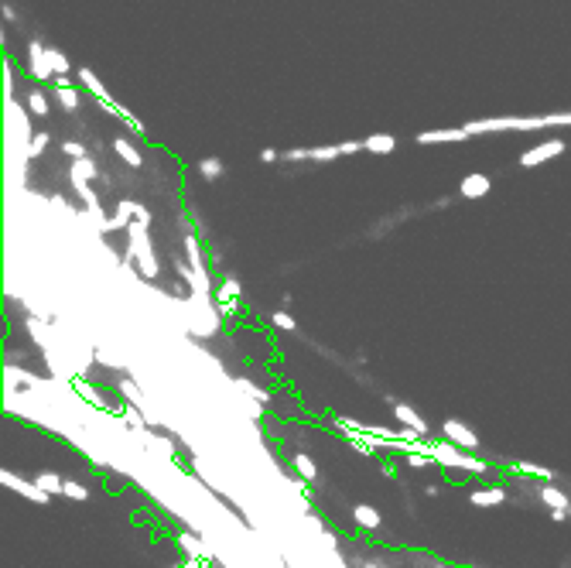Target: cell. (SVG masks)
Wrapping results in <instances>:
<instances>
[{"label":"cell","instance_id":"obj_1","mask_svg":"<svg viewBox=\"0 0 571 568\" xmlns=\"http://www.w3.org/2000/svg\"><path fill=\"white\" fill-rule=\"evenodd\" d=\"M127 264H137L140 278H147V281H154L161 274V264H158V253L151 246L147 226H140V223H130V230H127Z\"/></svg>","mask_w":571,"mask_h":568},{"label":"cell","instance_id":"obj_2","mask_svg":"<svg viewBox=\"0 0 571 568\" xmlns=\"http://www.w3.org/2000/svg\"><path fill=\"white\" fill-rule=\"evenodd\" d=\"M410 452H428V455H435V462L438 466H449V469H469V473H486V462L483 459H476V455H465L458 445H451V442H431V445H417L410 448Z\"/></svg>","mask_w":571,"mask_h":568},{"label":"cell","instance_id":"obj_3","mask_svg":"<svg viewBox=\"0 0 571 568\" xmlns=\"http://www.w3.org/2000/svg\"><path fill=\"white\" fill-rule=\"evenodd\" d=\"M79 82L86 86V89H89V93H93V96H96V103H99V106H103V110H106L110 117H117V120H120L123 127L134 120V113H130L127 106H120V103H117V100H113V96L106 93V86L99 82V76H96V72H89V69H79Z\"/></svg>","mask_w":571,"mask_h":568},{"label":"cell","instance_id":"obj_4","mask_svg":"<svg viewBox=\"0 0 571 568\" xmlns=\"http://www.w3.org/2000/svg\"><path fill=\"white\" fill-rule=\"evenodd\" d=\"M28 69H31L35 79L55 82V69H51V58H48V45H41V41H31V45H28Z\"/></svg>","mask_w":571,"mask_h":568},{"label":"cell","instance_id":"obj_5","mask_svg":"<svg viewBox=\"0 0 571 568\" xmlns=\"http://www.w3.org/2000/svg\"><path fill=\"white\" fill-rule=\"evenodd\" d=\"M558 155H565V141H561V137L544 141V144H537L531 151H524V155H520V164H524V168H533V164H544V161H551V158H558Z\"/></svg>","mask_w":571,"mask_h":568},{"label":"cell","instance_id":"obj_6","mask_svg":"<svg viewBox=\"0 0 571 568\" xmlns=\"http://www.w3.org/2000/svg\"><path fill=\"white\" fill-rule=\"evenodd\" d=\"M387 401H390V411H394V418H397L404 428H414L421 439H428V432H431V428H428V421H424V418H421L414 407L404 404V401H397V397H387Z\"/></svg>","mask_w":571,"mask_h":568},{"label":"cell","instance_id":"obj_7","mask_svg":"<svg viewBox=\"0 0 571 568\" xmlns=\"http://www.w3.org/2000/svg\"><path fill=\"white\" fill-rule=\"evenodd\" d=\"M0 483H3L7 489H14V493H21V496H28V500H35V503H48V500H51V496H48L38 483H28V480L14 476L10 469H3V473H0Z\"/></svg>","mask_w":571,"mask_h":568},{"label":"cell","instance_id":"obj_8","mask_svg":"<svg viewBox=\"0 0 571 568\" xmlns=\"http://www.w3.org/2000/svg\"><path fill=\"white\" fill-rule=\"evenodd\" d=\"M492 182L490 175H483V171H472V175H465L462 182H458V196L462 199H483V196H490Z\"/></svg>","mask_w":571,"mask_h":568},{"label":"cell","instance_id":"obj_9","mask_svg":"<svg viewBox=\"0 0 571 568\" xmlns=\"http://www.w3.org/2000/svg\"><path fill=\"white\" fill-rule=\"evenodd\" d=\"M442 432H445V439H449L451 445H458V448H476L479 445V439L469 432V425L465 421H458V418H449L445 425H442Z\"/></svg>","mask_w":571,"mask_h":568},{"label":"cell","instance_id":"obj_10","mask_svg":"<svg viewBox=\"0 0 571 568\" xmlns=\"http://www.w3.org/2000/svg\"><path fill=\"white\" fill-rule=\"evenodd\" d=\"M178 544L192 555V562H202L205 568H212V562H216V555H212V548L205 544V541H199L195 534H188V530H182L178 534Z\"/></svg>","mask_w":571,"mask_h":568},{"label":"cell","instance_id":"obj_11","mask_svg":"<svg viewBox=\"0 0 571 568\" xmlns=\"http://www.w3.org/2000/svg\"><path fill=\"white\" fill-rule=\"evenodd\" d=\"M414 141H417V144H445V141L458 144V141H469V130H465V127H451V130H424V134H417Z\"/></svg>","mask_w":571,"mask_h":568},{"label":"cell","instance_id":"obj_12","mask_svg":"<svg viewBox=\"0 0 571 568\" xmlns=\"http://www.w3.org/2000/svg\"><path fill=\"white\" fill-rule=\"evenodd\" d=\"M93 178H96V161H93V158H79V161H72V168H69V182L76 185V192L89 189Z\"/></svg>","mask_w":571,"mask_h":568},{"label":"cell","instance_id":"obj_13","mask_svg":"<svg viewBox=\"0 0 571 568\" xmlns=\"http://www.w3.org/2000/svg\"><path fill=\"white\" fill-rule=\"evenodd\" d=\"M506 500V489L503 487H479L469 493V503L472 507H499Z\"/></svg>","mask_w":571,"mask_h":568},{"label":"cell","instance_id":"obj_14","mask_svg":"<svg viewBox=\"0 0 571 568\" xmlns=\"http://www.w3.org/2000/svg\"><path fill=\"white\" fill-rule=\"evenodd\" d=\"M363 151H369V155H394L397 151V137L394 134H369L363 141Z\"/></svg>","mask_w":571,"mask_h":568},{"label":"cell","instance_id":"obj_15","mask_svg":"<svg viewBox=\"0 0 571 568\" xmlns=\"http://www.w3.org/2000/svg\"><path fill=\"white\" fill-rule=\"evenodd\" d=\"M55 100H58V103H62V110H69V113H72V110H79V103H82L79 89H76L72 82H55Z\"/></svg>","mask_w":571,"mask_h":568},{"label":"cell","instance_id":"obj_16","mask_svg":"<svg viewBox=\"0 0 571 568\" xmlns=\"http://www.w3.org/2000/svg\"><path fill=\"white\" fill-rule=\"evenodd\" d=\"M236 298H240V281L236 278H226L219 284V305L223 312H236Z\"/></svg>","mask_w":571,"mask_h":568},{"label":"cell","instance_id":"obj_17","mask_svg":"<svg viewBox=\"0 0 571 568\" xmlns=\"http://www.w3.org/2000/svg\"><path fill=\"white\" fill-rule=\"evenodd\" d=\"M540 500H544L551 510H565V514L571 510V500L558 487H551V483H544V487H540Z\"/></svg>","mask_w":571,"mask_h":568},{"label":"cell","instance_id":"obj_18","mask_svg":"<svg viewBox=\"0 0 571 568\" xmlns=\"http://www.w3.org/2000/svg\"><path fill=\"white\" fill-rule=\"evenodd\" d=\"M353 517H356V524L367 530H376L380 528V510L376 507H369V503H356L353 507Z\"/></svg>","mask_w":571,"mask_h":568},{"label":"cell","instance_id":"obj_19","mask_svg":"<svg viewBox=\"0 0 571 568\" xmlns=\"http://www.w3.org/2000/svg\"><path fill=\"white\" fill-rule=\"evenodd\" d=\"M120 394L127 397V404H130V407H140V411L147 407V397H144V390H140V387H137L130 377H123V380H120Z\"/></svg>","mask_w":571,"mask_h":568},{"label":"cell","instance_id":"obj_20","mask_svg":"<svg viewBox=\"0 0 571 568\" xmlns=\"http://www.w3.org/2000/svg\"><path fill=\"white\" fill-rule=\"evenodd\" d=\"M113 151H117V155H120V158H123L127 164H130V168H140V164H144L140 151H137V148H134V144H130L127 137H117V141H113Z\"/></svg>","mask_w":571,"mask_h":568},{"label":"cell","instance_id":"obj_21","mask_svg":"<svg viewBox=\"0 0 571 568\" xmlns=\"http://www.w3.org/2000/svg\"><path fill=\"white\" fill-rule=\"evenodd\" d=\"M48 58H51V69H55V82H69V72H72L69 58L58 48H51V45H48Z\"/></svg>","mask_w":571,"mask_h":568},{"label":"cell","instance_id":"obj_22","mask_svg":"<svg viewBox=\"0 0 571 568\" xmlns=\"http://www.w3.org/2000/svg\"><path fill=\"white\" fill-rule=\"evenodd\" d=\"M35 483H38L48 496H58V493H65V480L58 476V473H38L35 476Z\"/></svg>","mask_w":571,"mask_h":568},{"label":"cell","instance_id":"obj_23","mask_svg":"<svg viewBox=\"0 0 571 568\" xmlns=\"http://www.w3.org/2000/svg\"><path fill=\"white\" fill-rule=\"evenodd\" d=\"M291 466L298 469V476L301 480H319V466L305 455V452H298V455H291Z\"/></svg>","mask_w":571,"mask_h":568},{"label":"cell","instance_id":"obj_24","mask_svg":"<svg viewBox=\"0 0 571 568\" xmlns=\"http://www.w3.org/2000/svg\"><path fill=\"white\" fill-rule=\"evenodd\" d=\"M185 253H188V267H192V271L209 274L205 264H202V253H199V240H195V237H185Z\"/></svg>","mask_w":571,"mask_h":568},{"label":"cell","instance_id":"obj_25","mask_svg":"<svg viewBox=\"0 0 571 568\" xmlns=\"http://www.w3.org/2000/svg\"><path fill=\"white\" fill-rule=\"evenodd\" d=\"M48 144H51V137H48L45 130H41V134H31V141H28V155H24V158H31V161L41 158V155L48 151Z\"/></svg>","mask_w":571,"mask_h":568},{"label":"cell","instance_id":"obj_26","mask_svg":"<svg viewBox=\"0 0 571 568\" xmlns=\"http://www.w3.org/2000/svg\"><path fill=\"white\" fill-rule=\"evenodd\" d=\"M199 175H202L205 182H219L223 178V161L219 158H202L199 161Z\"/></svg>","mask_w":571,"mask_h":568},{"label":"cell","instance_id":"obj_27","mask_svg":"<svg viewBox=\"0 0 571 568\" xmlns=\"http://www.w3.org/2000/svg\"><path fill=\"white\" fill-rule=\"evenodd\" d=\"M28 110H31L35 117H48L51 106H48V96H45L41 89H31V93H28Z\"/></svg>","mask_w":571,"mask_h":568},{"label":"cell","instance_id":"obj_28","mask_svg":"<svg viewBox=\"0 0 571 568\" xmlns=\"http://www.w3.org/2000/svg\"><path fill=\"white\" fill-rule=\"evenodd\" d=\"M7 384L10 387H38V380L28 370H14V366H7Z\"/></svg>","mask_w":571,"mask_h":568},{"label":"cell","instance_id":"obj_29","mask_svg":"<svg viewBox=\"0 0 571 568\" xmlns=\"http://www.w3.org/2000/svg\"><path fill=\"white\" fill-rule=\"evenodd\" d=\"M513 473H520V476H533V480H551V469L533 466V462H513Z\"/></svg>","mask_w":571,"mask_h":568},{"label":"cell","instance_id":"obj_30","mask_svg":"<svg viewBox=\"0 0 571 568\" xmlns=\"http://www.w3.org/2000/svg\"><path fill=\"white\" fill-rule=\"evenodd\" d=\"M123 421H127L134 432H144V428H147V418L140 414V407H130V404H127V407H123Z\"/></svg>","mask_w":571,"mask_h":568},{"label":"cell","instance_id":"obj_31","mask_svg":"<svg viewBox=\"0 0 571 568\" xmlns=\"http://www.w3.org/2000/svg\"><path fill=\"white\" fill-rule=\"evenodd\" d=\"M236 384H240V387H243L246 394H250V397H253V401H257V404H260V407H264V404H267V401H271V394H267V390H260L257 384H250V380H236Z\"/></svg>","mask_w":571,"mask_h":568},{"label":"cell","instance_id":"obj_32","mask_svg":"<svg viewBox=\"0 0 571 568\" xmlns=\"http://www.w3.org/2000/svg\"><path fill=\"white\" fill-rule=\"evenodd\" d=\"M62 496H69V500H89V489L82 487V483H76V480H65V493Z\"/></svg>","mask_w":571,"mask_h":568},{"label":"cell","instance_id":"obj_33","mask_svg":"<svg viewBox=\"0 0 571 568\" xmlns=\"http://www.w3.org/2000/svg\"><path fill=\"white\" fill-rule=\"evenodd\" d=\"M408 466H410V469H424V466H435V455H424V452H408Z\"/></svg>","mask_w":571,"mask_h":568},{"label":"cell","instance_id":"obj_34","mask_svg":"<svg viewBox=\"0 0 571 568\" xmlns=\"http://www.w3.org/2000/svg\"><path fill=\"white\" fill-rule=\"evenodd\" d=\"M62 151H65L72 161H79V158H89V155H86V144H79V141H65V144H62Z\"/></svg>","mask_w":571,"mask_h":568},{"label":"cell","instance_id":"obj_35","mask_svg":"<svg viewBox=\"0 0 571 568\" xmlns=\"http://www.w3.org/2000/svg\"><path fill=\"white\" fill-rule=\"evenodd\" d=\"M271 322L278 325V329H284V332H294V329H298V322H294L287 312H274V315H271Z\"/></svg>","mask_w":571,"mask_h":568},{"label":"cell","instance_id":"obj_36","mask_svg":"<svg viewBox=\"0 0 571 568\" xmlns=\"http://www.w3.org/2000/svg\"><path fill=\"white\" fill-rule=\"evenodd\" d=\"M76 390H79V394L86 397V401H89V404H103V394H99V390H93L89 384H76Z\"/></svg>","mask_w":571,"mask_h":568},{"label":"cell","instance_id":"obj_37","mask_svg":"<svg viewBox=\"0 0 571 568\" xmlns=\"http://www.w3.org/2000/svg\"><path fill=\"white\" fill-rule=\"evenodd\" d=\"M281 158L284 161H308V148H287Z\"/></svg>","mask_w":571,"mask_h":568},{"label":"cell","instance_id":"obj_38","mask_svg":"<svg viewBox=\"0 0 571 568\" xmlns=\"http://www.w3.org/2000/svg\"><path fill=\"white\" fill-rule=\"evenodd\" d=\"M134 223H140V226H151V209L137 203V209H134Z\"/></svg>","mask_w":571,"mask_h":568},{"label":"cell","instance_id":"obj_39","mask_svg":"<svg viewBox=\"0 0 571 568\" xmlns=\"http://www.w3.org/2000/svg\"><path fill=\"white\" fill-rule=\"evenodd\" d=\"M28 332H31L38 342H45V325H41L38 319H28Z\"/></svg>","mask_w":571,"mask_h":568},{"label":"cell","instance_id":"obj_40","mask_svg":"<svg viewBox=\"0 0 571 568\" xmlns=\"http://www.w3.org/2000/svg\"><path fill=\"white\" fill-rule=\"evenodd\" d=\"M278 158H281V151H274V148H264V151H260V161L264 164H274Z\"/></svg>","mask_w":571,"mask_h":568},{"label":"cell","instance_id":"obj_41","mask_svg":"<svg viewBox=\"0 0 571 568\" xmlns=\"http://www.w3.org/2000/svg\"><path fill=\"white\" fill-rule=\"evenodd\" d=\"M438 493H442V487H438V483H428V487H424V496H431V500H435Z\"/></svg>","mask_w":571,"mask_h":568},{"label":"cell","instance_id":"obj_42","mask_svg":"<svg viewBox=\"0 0 571 568\" xmlns=\"http://www.w3.org/2000/svg\"><path fill=\"white\" fill-rule=\"evenodd\" d=\"M551 521H558V524H561V521H568V514H565V510H551Z\"/></svg>","mask_w":571,"mask_h":568},{"label":"cell","instance_id":"obj_43","mask_svg":"<svg viewBox=\"0 0 571 568\" xmlns=\"http://www.w3.org/2000/svg\"><path fill=\"white\" fill-rule=\"evenodd\" d=\"M178 568H205V565H202V562H192V558H188L185 565H178Z\"/></svg>","mask_w":571,"mask_h":568},{"label":"cell","instance_id":"obj_44","mask_svg":"<svg viewBox=\"0 0 571 568\" xmlns=\"http://www.w3.org/2000/svg\"><path fill=\"white\" fill-rule=\"evenodd\" d=\"M431 568H449V565H431Z\"/></svg>","mask_w":571,"mask_h":568},{"label":"cell","instance_id":"obj_45","mask_svg":"<svg viewBox=\"0 0 571 568\" xmlns=\"http://www.w3.org/2000/svg\"><path fill=\"white\" fill-rule=\"evenodd\" d=\"M363 568H380V565H363Z\"/></svg>","mask_w":571,"mask_h":568}]
</instances>
